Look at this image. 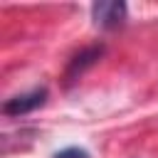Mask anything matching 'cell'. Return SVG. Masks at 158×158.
Returning <instances> with one entry per match:
<instances>
[{
  "mask_svg": "<svg viewBox=\"0 0 158 158\" xmlns=\"http://www.w3.org/2000/svg\"><path fill=\"white\" fill-rule=\"evenodd\" d=\"M44 101H47V89L40 86V89H32L27 94H17V96L7 99L2 104V114H7V116H22V114H30V111L40 109Z\"/></svg>",
  "mask_w": 158,
  "mask_h": 158,
  "instance_id": "1",
  "label": "cell"
},
{
  "mask_svg": "<svg viewBox=\"0 0 158 158\" xmlns=\"http://www.w3.org/2000/svg\"><path fill=\"white\" fill-rule=\"evenodd\" d=\"M101 52H104V47L101 44H96V47H86L84 52H79L72 62H69V67H67V81H74L77 77H81L84 74V69H89L91 64H96V59L101 57Z\"/></svg>",
  "mask_w": 158,
  "mask_h": 158,
  "instance_id": "3",
  "label": "cell"
},
{
  "mask_svg": "<svg viewBox=\"0 0 158 158\" xmlns=\"http://www.w3.org/2000/svg\"><path fill=\"white\" fill-rule=\"evenodd\" d=\"M91 15L94 22L104 30H114L126 20V5L123 2H94L91 5Z\"/></svg>",
  "mask_w": 158,
  "mask_h": 158,
  "instance_id": "2",
  "label": "cell"
},
{
  "mask_svg": "<svg viewBox=\"0 0 158 158\" xmlns=\"http://www.w3.org/2000/svg\"><path fill=\"white\" fill-rule=\"evenodd\" d=\"M54 158H89V153H86L84 148H77V146H72V148H64V151L54 153Z\"/></svg>",
  "mask_w": 158,
  "mask_h": 158,
  "instance_id": "4",
  "label": "cell"
}]
</instances>
